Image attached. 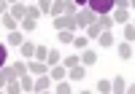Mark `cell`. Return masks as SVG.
<instances>
[{
  "label": "cell",
  "instance_id": "6da1fadb",
  "mask_svg": "<svg viewBox=\"0 0 135 94\" xmlns=\"http://www.w3.org/2000/svg\"><path fill=\"white\" fill-rule=\"evenodd\" d=\"M54 27L57 30H76V14H62V16H54Z\"/></svg>",
  "mask_w": 135,
  "mask_h": 94
},
{
  "label": "cell",
  "instance_id": "7a4b0ae2",
  "mask_svg": "<svg viewBox=\"0 0 135 94\" xmlns=\"http://www.w3.org/2000/svg\"><path fill=\"white\" fill-rule=\"evenodd\" d=\"M92 22H97V14H95L92 8L76 11V24H78V27H86V24H92Z\"/></svg>",
  "mask_w": 135,
  "mask_h": 94
},
{
  "label": "cell",
  "instance_id": "3957f363",
  "mask_svg": "<svg viewBox=\"0 0 135 94\" xmlns=\"http://www.w3.org/2000/svg\"><path fill=\"white\" fill-rule=\"evenodd\" d=\"M86 8H92L95 14H111V8H114V0H86Z\"/></svg>",
  "mask_w": 135,
  "mask_h": 94
},
{
  "label": "cell",
  "instance_id": "277c9868",
  "mask_svg": "<svg viewBox=\"0 0 135 94\" xmlns=\"http://www.w3.org/2000/svg\"><path fill=\"white\" fill-rule=\"evenodd\" d=\"M46 62H41V59H35V56H32V59H27V70H30V73L32 75H43V73H46Z\"/></svg>",
  "mask_w": 135,
  "mask_h": 94
},
{
  "label": "cell",
  "instance_id": "5b68a950",
  "mask_svg": "<svg viewBox=\"0 0 135 94\" xmlns=\"http://www.w3.org/2000/svg\"><path fill=\"white\" fill-rule=\"evenodd\" d=\"M8 14L14 16L16 22H22V19L27 16V6H25V3H22V0H19V3H14V6H11V11H8Z\"/></svg>",
  "mask_w": 135,
  "mask_h": 94
},
{
  "label": "cell",
  "instance_id": "8992f818",
  "mask_svg": "<svg viewBox=\"0 0 135 94\" xmlns=\"http://www.w3.org/2000/svg\"><path fill=\"white\" fill-rule=\"evenodd\" d=\"M51 86V78L46 75V73H43V75H38L35 81H32V91H46Z\"/></svg>",
  "mask_w": 135,
  "mask_h": 94
},
{
  "label": "cell",
  "instance_id": "52a82bcc",
  "mask_svg": "<svg viewBox=\"0 0 135 94\" xmlns=\"http://www.w3.org/2000/svg\"><path fill=\"white\" fill-rule=\"evenodd\" d=\"M0 24H3V27H6L8 32H11V30H16V24H19V22H16L14 16H11L8 11H6V14H0Z\"/></svg>",
  "mask_w": 135,
  "mask_h": 94
},
{
  "label": "cell",
  "instance_id": "ba28073f",
  "mask_svg": "<svg viewBox=\"0 0 135 94\" xmlns=\"http://www.w3.org/2000/svg\"><path fill=\"white\" fill-rule=\"evenodd\" d=\"M111 91H116V94H124V91H127V81L122 78V75H116L114 81H111Z\"/></svg>",
  "mask_w": 135,
  "mask_h": 94
},
{
  "label": "cell",
  "instance_id": "9c48e42d",
  "mask_svg": "<svg viewBox=\"0 0 135 94\" xmlns=\"http://www.w3.org/2000/svg\"><path fill=\"white\" fill-rule=\"evenodd\" d=\"M95 62H97V54H95L92 49H84V51H81V65L89 67V65H95Z\"/></svg>",
  "mask_w": 135,
  "mask_h": 94
},
{
  "label": "cell",
  "instance_id": "30bf717a",
  "mask_svg": "<svg viewBox=\"0 0 135 94\" xmlns=\"http://www.w3.org/2000/svg\"><path fill=\"white\" fill-rule=\"evenodd\" d=\"M97 24L103 27V30H111V27L116 24V22L111 19V14H97Z\"/></svg>",
  "mask_w": 135,
  "mask_h": 94
},
{
  "label": "cell",
  "instance_id": "8fae6325",
  "mask_svg": "<svg viewBox=\"0 0 135 94\" xmlns=\"http://www.w3.org/2000/svg\"><path fill=\"white\" fill-rule=\"evenodd\" d=\"M114 14H111V19L114 22H130V14H127V8H111Z\"/></svg>",
  "mask_w": 135,
  "mask_h": 94
},
{
  "label": "cell",
  "instance_id": "7c38bea8",
  "mask_svg": "<svg viewBox=\"0 0 135 94\" xmlns=\"http://www.w3.org/2000/svg\"><path fill=\"white\" fill-rule=\"evenodd\" d=\"M68 70H70V81H81V78L86 75L84 65H73V67H68Z\"/></svg>",
  "mask_w": 135,
  "mask_h": 94
},
{
  "label": "cell",
  "instance_id": "4fadbf2b",
  "mask_svg": "<svg viewBox=\"0 0 135 94\" xmlns=\"http://www.w3.org/2000/svg\"><path fill=\"white\" fill-rule=\"evenodd\" d=\"M49 78H51V81H62V78H65V65H51Z\"/></svg>",
  "mask_w": 135,
  "mask_h": 94
},
{
  "label": "cell",
  "instance_id": "5bb4252c",
  "mask_svg": "<svg viewBox=\"0 0 135 94\" xmlns=\"http://www.w3.org/2000/svg\"><path fill=\"white\" fill-rule=\"evenodd\" d=\"M22 56H25V59H32V56H35V43H30V40L22 43Z\"/></svg>",
  "mask_w": 135,
  "mask_h": 94
},
{
  "label": "cell",
  "instance_id": "9a60e30c",
  "mask_svg": "<svg viewBox=\"0 0 135 94\" xmlns=\"http://www.w3.org/2000/svg\"><path fill=\"white\" fill-rule=\"evenodd\" d=\"M97 40H100V46L108 49V46H114V35H111V30H103V32L97 35Z\"/></svg>",
  "mask_w": 135,
  "mask_h": 94
},
{
  "label": "cell",
  "instance_id": "2e32d148",
  "mask_svg": "<svg viewBox=\"0 0 135 94\" xmlns=\"http://www.w3.org/2000/svg\"><path fill=\"white\" fill-rule=\"evenodd\" d=\"M84 30H86V38H97V35H100V32H103V27H100V24H97V22H92V24H86Z\"/></svg>",
  "mask_w": 135,
  "mask_h": 94
},
{
  "label": "cell",
  "instance_id": "e0dca14e",
  "mask_svg": "<svg viewBox=\"0 0 135 94\" xmlns=\"http://www.w3.org/2000/svg\"><path fill=\"white\" fill-rule=\"evenodd\" d=\"M8 43H11V46H22V43H25L22 32H19V30H11V32H8Z\"/></svg>",
  "mask_w": 135,
  "mask_h": 94
},
{
  "label": "cell",
  "instance_id": "ac0fdd59",
  "mask_svg": "<svg viewBox=\"0 0 135 94\" xmlns=\"http://www.w3.org/2000/svg\"><path fill=\"white\" fill-rule=\"evenodd\" d=\"M60 62H62L60 51H57V49H49V54H46V65H60Z\"/></svg>",
  "mask_w": 135,
  "mask_h": 94
},
{
  "label": "cell",
  "instance_id": "d6986e66",
  "mask_svg": "<svg viewBox=\"0 0 135 94\" xmlns=\"http://www.w3.org/2000/svg\"><path fill=\"white\" fill-rule=\"evenodd\" d=\"M19 24H22V30H25V32H32V30L38 27V22H35V19H30V16H25Z\"/></svg>",
  "mask_w": 135,
  "mask_h": 94
},
{
  "label": "cell",
  "instance_id": "ffe728a7",
  "mask_svg": "<svg viewBox=\"0 0 135 94\" xmlns=\"http://www.w3.org/2000/svg\"><path fill=\"white\" fill-rule=\"evenodd\" d=\"M49 14H54V16H62V14H65V3H62V0H54Z\"/></svg>",
  "mask_w": 135,
  "mask_h": 94
},
{
  "label": "cell",
  "instance_id": "44dd1931",
  "mask_svg": "<svg viewBox=\"0 0 135 94\" xmlns=\"http://www.w3.org/2000/svg\"><path fill=\"white\" fill-rule=\"evenodd\" d=\"M119 56H122V59H130V56H132V46L130 43H119Z\"/></svg>",
  "mask_w": 135,
  "mask_h": 94
},
{
  "label": "cell",
  "instance_id": "7402d4cb",
  "mask_svg": "<svg viewBox=\"0 0 135 94\" xmlns=\"http://www.w3.org/2000/svg\"><path fill=\"white\" fill-rule=\"evenodd\" d=\"M70 89H73V86L68 83L65 78H62V81H57V86H54V91H60V94H70Z\"/></svg>",
  "mask_w": 135,
  "mask_h": 94
},
{
  "label": "cell",
  "instance_id": "603a6c76",
  "mask_svg": "<svg viewBox=\"0 0 135 94\" xmlns=\"http://www.w3.org/2000/svg\"><path fill=\"white\" fill-rule=\"evenodd\" d=\"M62 65H65V67H73V65H81V56H78V54H68Z\"/></svg>",
  "mask_w": 135,
  "mask_h": 94
},
{
  "label": "cell",
  "instance_id": "cb8c5ba5",
  "mask_svg": "<svg viewBox=\"0 0 135 94\" xmlns=\"http://www.w3.org/2000/svg\"><path fill=\"white\" fill-rule=\"evenodd\" d=\"M22 81H19V83H22V91H32V78L25 73V75H19Z\"/></svg>",
  "mask_w": 135,
  "mask_h": 94
},
{
  "label": "cell",
  "instance_id": "d4e9b609",
  "mask_svg": "<svg viewBox=\"0 0 135 94\" xmlns=\"http://www.w3.org/2000/svg\"><path fill=\"white\" fill-rule=\"evenodd\" d=\"M60 32V43H73V30H57Z\"/></svg>",
  "mask_w": 135,
  "mask_h": 94
},
{
  "label": "cell",
  "instance_id": "484cf974",
  "mask_svg": "<svg viewBox=\"0 0 135 94\" xmlns=\"http://www.w3.org/2000/svg\"><path fill=\"white\" fill-rule=\"evenodd\" d=\"M124 38H127V43H132V38H135V27H132V22H127V24H124Z\"/></svg>",
  "mask_w": 135,
  "mask_h": 94
},
{
  "label": "cell",
  "instance_id": "4316f807",
  "mask_svg": "<svg viewBox=\"0 0 135 94\" xmlns=\"http://www.w3.org/2000/svg\"><path fill=\"white\" fill-rule=\"evenodd\" d=\"M46 54H49V49H46V46H35V59L46 62Z\"/></svg>",
  "mask_w": 135,
  "mask_h": 94
},
{
  "label": "cell",
  "instance_id": "83f0119b",
  "mask_svg": "<svg viewBox=\"0 0 135 94\" xmlns=\"http://www.w3.org/2000/svg\"><path fill=\"white\" fill-rule=\"evenodd\" d=\"M38 11L41 14H49L51 11V0H38Z\"/></svg>",
  "mask_w": 135,
  "mask_h": 94
},
{
  "label": "cell",
  "instance_id": "f1b7e54d",
  "mask_svg": "<svg viewBox=\"0 0 135 94\" xmlns=\"http://www.w3.org/2000/svg\"><path fill=\"white\" fill-rule=\"evenodd\" d=\"M14 73H16V78L25 75V73H27V62H16V65H14Z\"/></svg>",
  "mask_w": 135,
  "mask_h": 94
},
{
  "label": "cell",
  "instance_id": "f546056e",
  "mask_svg": "<svg viewBox=\"0 0 135 94\" xmlns=\"http://www.w3.org/2000/svg\"><path fill=\"white\" fill-rule=\"evenodd\" d=\"M62 3H65V14H76L78 11V6L73 3V0H62Z\"/></svg>",
  "mask_w": 135,
  "mask_h": 94
},
{
  "label": "cell",
  "instance_id": "4dcf8cb0",
  "mask_svg": "<svg viewBox=\"0 0 135 94\" xmlns=\"http://www.w3.org/2000/svg\"><path fill=\"white\" fill-rule=\"evenodd\" d=\"M73 46H76V49H86V38H84V35H78V38H73Z\"/></svg>",
  "mask_w": 135,
  "mask_h": 94
},
{
  "label": "cell",
  "instance_id": "1f68e13d",
  "mask_svg": "<svg viewBox=\"0 0 135 94\" xmlns=\"http://www.w3.org/2000/svg\"><path fill=\"white\" fill-rule=\"evenodd\" d=\"M0 73H3V78H6V81H11V78H16V73H14V67H0Z\"/></svg>",
  "mask_w": 135,
  "mask_h": 94
},
{
  "label": "cell",
  "instance_id": "d6a6232c",
  "mask_svg": "<svg viewBox=\"0 0 135 94\" xmlns=\"http://www.w3.org/2000/svg\"><path fill=\"white\" fill-rule=\"evenodd\" d=\"M27 16L38 22V19H41V11H38V6H30V8H27Z\"/></svg>",
  "mask_w": 135,
  "mask_h": 94
},
{
  "label": "cell",
  "instance_id": "836d02e7",
  "mask_svg": "<svg viewBox=\"0 0 135 94\" xmlns=\"http://www.w3.org/2000/svg\"><path fill=\"white\" fill-rule=\"evenodd\" d=\"M97 91H103V94H108V91H111V83H108L105 78H103V81H97Z\"/></svg>",
  "mask_w": 135,
  "mask_h": 94
},
{
  "label": "cell",
  "instance_id": "e575fe53",
  "mask_svg": "<svg viewBox=\"0 0 135 94\" xmlns=\"http://www.w3.org/2000/svg\"><path fill=\"white\" fill-rule=\"evenodd\" d=\"M3 65H6V46L0 43V67H3Z\"/></svg>",
  "mask_w": 135,
  "mask_h": 94
},
{
  "label": "cell",
  "instance_id": "d590c367",
  "mask_svg": "<svg viewBox=\"0 0 135 94\" xmlns=\"http://www.w3.org/2000/svg\"><path fill=\"white\" fill-rule=\"evenodd\" d=\"M8 11V0H0V14H6Z\"/></svg>",
  "mask_w": 135,
  "mask_h": 94
},
{
  "label": "cell",
  "instance_id": "8d00e7d4",
  "mask_svg": "<svg viewBox=\"0 0 135 94\" xmlns=\"http://www.w3.org/2000/svg\"><path fill=\"white\" fill-rule=\"evenodd\" d=\"M0 86H6V78H3V73H0Z\"/></svg>",
  "mask_w": 135,
  "mask_h": 94
},
{
  "label": "cell",
  "instance_id": "74e56055",
  "mask_svg": "<svg viewBox=\"0 0 135 94\" xmlns=\"http://www.w3.org/2000/svg\"><path fill=\"white\" fill-rule=\"evenodd\" d=\"M73 3H76V6H84V3H86V0H73Z\"/></svg>",
  "mask_w": 135,
  "mask_h": 94
},
{
  "label": "cell",
  "instance_id": "f35d334b",
  "mask_svg": "<svg viewBox=\"0 0 135 94\" xmlns=\"http://www.w3.org/2000/svg\"><path fill=\"white\" fill-rule=\"evenodd\" d=\"M8 3H19V0H8Z\"/></svg>",
  "mask_w": 135,
  "mask_h": 94
},
{
  "label": "cell",
  "instance_id": "ab89813d",
  "mask_svg": "<svg viewBox=\"0 0 135 94\" xmlns=\"http://www.w3.org/2000/svg\"><path fill=\"white\" fill-rule=\"evenodd\" d=\"M130 3H132V0H130Z\"/></svg>",
  "mask_w": 135,
  "mask_h": 94
}]
</instances>
